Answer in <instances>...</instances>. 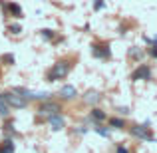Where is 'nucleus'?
Segmentation results:
<instances>
[{"mask_svg": "<svg viewBox=\"0 0 157 153\" xmlns=\"http://www.w3.org/2000/svg\"><path fill=\"white\" fill-rule=\"evenodd\" d=\"M72 70V64L70 62H58V64L52 66V70L48 72V82H56V80H64L66 76Z\"/></svg>", "mask_w": 157, "mask_h": 153, "instance_id": "1", "label": "nucleus"}, {"mask_svg": "<svg viewBox=\"0 0 157 153\" xmlns=\"http://www.w3.org/2000/svg\"><path fill=\"white\" fill-rule=\"evenodd\" d=\"M2 98H4V101H6L10 107H18V109H22V107L28 105L26 98H22L20 94H16V92H8V94H4Z\"/></svg>", "mask_w": 157, "mask_h": 153, "instance_id": "2", "label": "nucleus"}, {"mask_svg": "<svg viewBox=\"0 0 157 153\" xmlns=\"http://www.w3.org/2000/svg\"><path fill=\"white\" fill-rule=\"evenodd\" d=\"M38 113L44 115V117H50V115H54V113H60V105H58L56 101H46V103L40 105Z\"/></svg>", "mask_w": 157, "mask_h": 153, "instance_id": "3", "label": "nucleus"}, {"mask_svg": "<svg viewBox=\"0 0 157 153\" xmlns=\"http://www.w3.org/2000/svg\"><path fill=\"white\" fill-rule=\"evenodd\" d=\"M131 133H133L135 137H139V139H145V141H153V135H151V131L147 129V123L131 127Z\"/></svg>", "mask_w": 157, "mask_h": 153, "instance_id": "4", "label": "nucleus"}, {"mask_svg": "<svg viewBox=\"0 0 157 153\" xmlns=\"http://www.w3.org/2000/svg\"><path fill=\"white\" fill-rule=\"evenodd\" d=\"M92 54L100 60H109L111 58V50L109 46H104V44H94L92 46Z\"/></svg>", "mask_w": 157, "mask_h": 153, "instance_id": "5", "label": "nucleus"}, {"mask_svg": "<svg viewBox=\"0 0 157 153\" xmlns=\"http://www.w3.org/2000/svg\"><path fill=\"white\" fill-rule=\"evenodd\" d=\"M131 80H135V82H137V80H151V70H149V66L141 64L133 74H131Z\"/></svg>", "mask_w": 157, "mask_h": 153, "instance_id": "6", "label": "nucleus"}, {"mask_svg": "<svg viewBox=\"0 0 157 153\" xmlns=\"http://www.w3.org/2000/svg\"><path fill=\"white\" fill-rule=\"evenodd\" d=\"M48 121H50V125H52V129H54V131H60L62 127L66 125L64 117H62L60 113H54V115H50V117H48Z\"/></svg>", "mask_w": 157, "mask_h": 153, "instance_id": "7", "label": "nucleus"}, {"mask_svg": "<svg viewBox=\"0 0 157 153\" xmlns=\"http://www.w3.org/2000/svg\"><path fill=\"white\" fill-rule=\"evenodd\" d=\"M60 96L64 98V100H72V98H76V88H74V86H64V88L60 90Z\"/></svg>", "mask_w": 157, "mask_h": 153, "instance_id": "8", "label": "nucleus"}, {"mask_svg": "<svg viewBox=\"0 0 157 153\" xmlns=\"http://www.w3.org/2000/svg\"><path fill=\"white\" fill-rule=\"evenodd\" d=\"M14 141L12 139H4L2 143H0V153H14Z\"/></svg>", "mask_w": 157, "mask_h": 153, "instance_id": "9", "label": "nucleus"}, {"mask_svg": "<svg viewBox=\"0 0 157 153\" xmlns=\"http://www.w3.org/2000/svg\"><path fill=\"white\" fill-rule=\"evenodd\" d=\"M8 113H10V105H8V103L4 101V98L0 96V117H8Z\"/></svg>", "mask_w": 157, "mask_h": 153, "instance_id": "10", "label": "nucleus"}, {"mask_svg": "<svg viewBox=\"0 0 157 153\" xmlns=\"http://www.w3.org/2000/svg\"><path fill=\"white\" fill-rule=\"evenodd\" d=\"M6 8H8V10H10V12H12L14 16H18V18L22 16V8H20V6H18L16 2H10V4H6Z\"/></svg>", "mask_w": 157, "mask_h": 153, "instance_id": "11", "label": "nucleus"}, {"mask_svg": "<svg viewBox=\"0 0 157 153\" xmlns=\"http://www.w3.org/2000/svg\"><path fill=\"white\" fill-rule=\"evenodd\" d=\"M92 117L96 119V121H104V119L107 117V115H105L101 109H98V107H96V109H92Z\"/></svg>", "mask_w": 157, "mask_h": 153, "instance_id": "12", "label": "nucleus"}, {"mask_svg": "<svg viewBox=\"0 0 157 153\" xmlns=\"http://www.w3.org/2000/svg\"><path fill=\"white\" fill-rule=\"evenodd\" d=\"M86 101H88V103H98V101H100L98 92H88V94H86Z\"/></svg>", "mask_w": 157, "mask_h": 153, "instance_id": "13", "label": "nucleus"}, {"mask_svg": "<svg viewBox=\"0 0 157 153\" xmlns=\"http://www.w3.org/2000/svg\"><path fill=\"white\" fill-rule=\"evenodd\" d=\"M109 125H111V127H117V129H119V127H123V119L111 117V119H109Z\"/></svg>", "mask_w": 157, "mask_h": 153, "instance_id": "14", "label": "nucleus"}, {"mask_svg": "<svg viewBox=\"0 0 157 153\" xmlns=\"http://www.w3.org/2000/svg\"><path fill=\"white\" fill-rule=\"evenodd\" d=\"M94 129H96V133H100L101 137H109V129H105V127H94Z\"/></svg>", "mask_w": 157, "mask_h": 153, "instance_id": "15", "label": "nucleus"}, {"mask_svg": "<svg viewBox=\"0 0 157 153\" xmlns=\"http://www.w3.org/2000/svg\"><path fill=\"white\" fill-rule=\"evenodd\" d=\"M129 56H131V58H135V60H139V58L143 56V52H141V50H137V48H131V50H129Z\"/></svg>", "mask_w": 157, "mask_h": 153, "instance_id": "16", "label": "nucleus"}, {"mask_svg": "<svg viewBox=\"0 0 157 153\" xmlns=\"http://www.w3.org/2000/svg\"><path fill=\"white\" fill-rule=\"evenodd\" d=\"M8 30H10L12 34H20V30H22V28H20V24H10V28H8Z\"/></svg>", "mask_w": 157, "mask_h": 153, "instance_id": "17", "label": "nucleus"}, {"mask_svg": "<svg viewBox=\"0 0 157 153\" xmlns=\"http://www.w3.org/2000/svg\"><path fill=\"white\" fill-rule=\"evenodd\" d=\"M2 62H6V64H14V56H12V54H4Z\"/></svg>", "mask_w": 157, "mask_h": 153, "instance_id": "18", "label": "nucleus"}, {"mask_svg": "<svg viewBox=\"0 0 157 153\" xmlns=\"http://www.w3.org/2000/svg\"><path fill=\"white\" fill-rule=\"evenodd\" d=\"M42 38L52 40V38H54V32H52V30H42Z\"/></svg>", "mask_w": 157, "mask_h": 153, "instance_id": "19", "label": "nucleus"}, {"mask_svg": "<svg viewBox=\"0 0 157 153\" xmlns=\"http://www.w3.org/2000/svg\"><path fill=\"white\" fill-rule=\"evenodd\" d=\"M149 54H151L153 58H157V40H155L153 44H151V50H149Z\"/></svg>", "mask_w": 157, "mask_h": 153, "instance_id": "20", "label": "nucleus"}, {"mask_svg": "<svg viewBox=\"0 0 157 153\" xmlns=\"http://www.w3.org/2000/svg\"><path fill=\"white\" fill-rule=\"evenodd\" d=\"M94 8H96V10H101V8H104V0H96V2H94Z\"/></svg>", "mask_w": 157, "mask_h": 153, "instance_id": "21", "label": "nucleus"}, {"mask_svg": "<svg viewBox=\"0 0 157 153\" xmlns=\"http://www.w3.org/2000/svg\"><path fill=\"white\" fill-rule=\"evenodd\" d=\"M115 153H129V151H127V147H123V145H117V149H115Z\"/></svg>", "mask_w": 157, "mask_h": 153, "instance_id": "22", "label": "nucleus"}]
</instances>
